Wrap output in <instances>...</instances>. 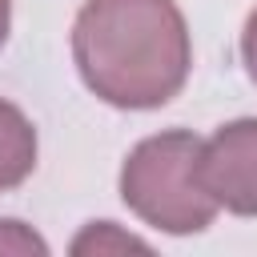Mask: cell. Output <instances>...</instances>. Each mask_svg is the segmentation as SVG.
<instances>
[{
  "instance_id": "obj_3",
  "label": "cell",
  "mask_w": 257,
  "mask_h": 257,
  "mask_svg": "<svg viewBox=\"0 0 257 257\" xmlns=\"http://www.w3.org/2000/svg\"><path fill=\"white\" fill-rule=\"evenodd\" d=\"M201 185L217 209L257 217V116L221 124L201 141Z\"/></svg>"
},
{
  "instance_id": "obj_7",
  "label": "cell",
  "mask_w": 257,
  "mask_h": 257,
  "mask_svg": "<svg viewBox=\"0 0 257 257\" xmlns=\"http://www.w3.org/2000/svg\"><path fill=\"white\" fill-rule=\"evenodd\" d=\"M241 60H245L249 80L257 84V8L249 12V20H245V28H241Z\"/></svg>"
},
{
  "instance_id": "obj_4",
  "label": "cell",
  "mask_w": 257,
  "mask_h": 257,
  "mask_svg": "<svg viewBox=\"0 0 257 257\" xmlns=\"http://www.w3.org/2000/svg\"><path fill=\"white\" fill-rule=\"evenodd\" d=\"M32 169H36V128L12 100H0V193L24 185Z\"/></svg>"
},
{
  "instance_id": "obj_1",
  "label": "cell",
  "mask_w": 257,
  "mask_h": 257,
  "mask_svg": "<svg viewBox=\"0 0 257 257\" xmlns=\"http://www.w3.org/2000/svg\"><path fill=\"white\" fill-rule=\"evenodd\" d=\"M72 60L104 104L161 108L189 80V24L173 0H84L72 20Z\"/></svg>"
},
{
  "instance_id": "obj_6",
  "label": "cell",
  "mask_w": 257,
  "mask_h": 257,
  "mask_svg": "<svg viewBox=\"0 0 257 257\" xmlns=\"http://www.w3.org/2000/svg\"><path fill=\"white\" fill-rule=\"evenodd\" d=\"M0 253H48V245L20 221H0Z\"/></svg>"
},
{
  "instance_id": "obj_5",
  "label": "cell",
  "mask_w": 257,
  "mask_h": 257,
  "mask_svg": "<svg viewBox=\"0 0 257 257\" xmlns=\"http://www.w3.org/2000/svg\"><path fill=\"white\" fill-rule=\"evenodd\" d=\"M108 249H149L145 241H137V237H128V233H120L112 221H96V225H88L76 241H72V253H108Z\"/></svg>"
},
{
  "instance_id": "obj_8",
  "label": "cell",
  "mask_w": 257,
  "mask_h": 257,
  "mask_svg": "<svg viewBox=\"0 0 257 257\" xmlns=\"http://www.w3.org/2000/svg\"><path fill=\"white\" fill-rule=\"evenodd\" d=\"M8 24H12V0H0V48L8 40Z\"/></svg>"
},
{
  "instance_id": "obj_2",
  "label": "cell",
  "mask_w": 257,
  "mask_h": 257,
  "mask_svg": "<svg viewBox=\"0 0 257 257\" xmlns=\"http://www.w3.org/2000/svg\"><path fill=\"white\" fill-rule=\"evenodd\" d=\"M201 141L185 128L145 137L120 165V201L153 229L185 237L217 217V201L201 185Z\"/></svg>"
}]
</instances>
